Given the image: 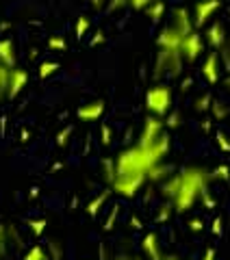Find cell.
<instances>
[{
  "instance_id": "cell-1",
  "label": "cell",
  "mask_w": 230,
  "mask_h": 260,
  "mask_svg": "<svg viewBox=\"0 0 230 260\" xmlns=\"http://www.w3.org/2000/svg\"><path fill=\"white\" fill-rule=\"evenodd\" d=\"M169 152V137L163 135L148 148L130 145L122 150L113 160V178H146L154 165L163 162V156ZM113 182V180H111Z\"/></svg>"
},
{
  "instance_id": "cell-2",
  "label": "cell",
  "mask_w": 230,
  "mask_h": 260,
  "mask_svg": "<svg viewBox=\"0 0 230 260\" xmlns=\"http://www.w3.org/2000/svg\"><path fill=\"white\" fill-rule=\"evenodd\" d=\"M209 182L211 174L207 169L191 165L163 184V195L171 200V208L176 213H187L193 208L200 195L209 191Z\"/></svg>"
},
{
  "instance_id": "cell-3",
  "label": "cell",
  "mask_w": 230,
  "mask_h": 260,
  "mask_svg": "<svg viewBox=\"0 0 230 260\" xmlns=\"http://www.w3.org/2000/svg\"><path fill=\"white\" fill-rule=\"evenodd\" d=\"M171 102H174V95H171V89L167 85H154L146 93V109L154 117L167 115L171 109Z\"/></svg>"
},
{
  "instance_id": "cell-4",
  "label": "cell",
  "mask_w": 230,
  "mask_h": 260,
  "mask_svg": "<svg viewBox=\"0 0 230 260\" xmlns=\"http://www.w3.org/2000/svg\"><path fill=\"white\" fill-rule=\"evenodd\" d=\"M204 52V42L200 37L198 30H191L189 35L183 37V44H180V56L187 61V63H193L198 61Z\"/></svg>"
},
{
  "instance_id": "cell-5",
  "label": "cell",
  "mask_w": 230,
  "mask_h": 260,
  "mask_svg": "<svg viewBox=\"0 0 230 260\" xmlns=\"http://www.w3.org/2000/svg\"><path fill=\"white\" fill-rule=\"evenodd\" d=\"M180 44H183V35L174 28V26H165L161 28L157 46L159 52H167V54H180Z\"/></svg>"
},
{
  "instance_id": "cell-6",
  "label": "cell",
  "mask_w": 230,
  "mask_h": 260,
  "mask_svg": "<svg viewBox=\"0 0 230 260\" xmlns=\"http://www.w3.org/2000/svg\"><path fill=\"white\" fill-rule=\"evenodd\" d=\"M221 7V0H200V3H195L193 7V28H202L204 24H207L213 15H215V11Z\"/></svg>"
},
{
  "instance_id": "cell-7",
  "label": "cell",
  "mask_w": 230,
  "mask_h": 260,
  "mask_svg": "<svg viewBox=\"0 0 230 260\" xmlns=\"http://www.w3.org/2000/svg\"><path fill=\"white\" fill-rule=\"evenodd\" d=\"M163 137V121L159 117L150 115L146 121H143V128H141V135H139V143L141 148H148V145H152L154 141H159Z\"/></svg>"
},
{
  "instance_id": "cell-8",
  "label": "cell",
  "mask_w": 230,
  "mask_h": 260,
  "mask_svg": "<svg viewBox=\"0 0 230 260\" xmlns=\"http://www.w3.org/2000/svg\"><path fill=\"white\" fill-rule=\"evenodd\" d=\"M146 182V178H113V182H111V189L122 195V198H135V195L141 191V186Z\"/></svg>"
},
{
  "instance_id": "cell-9",
  "label": "cell",
  "mask_w": 230,
  "mask_h": 260,
  "mask_svg": "<svg viewBox=\"0 0 230 260\" xmlns=\"http://www.w3.org/2000/svg\"><path fill=\"white\" fill-rule=\"evenodd\" d=\"M174 18H171V26H174L180 35H189L191 30H195L193 28V20H191V11L187 9V7H176L174 9Z\"/></svg>"
},
{
  "instance_id": "cell-10",
  "label": "cell",
  "mask_w": 230,
  "mask_h": 260,
  "mask_svg": "<svg viewBox=\"0 0 230 260\" xmlns=\"http://www.w3.org/2000/svg\"><path fill=\"white\" fill-rule=\"evenodd\" d=\"M26 83H28L26 70L13 68V70H11V74H9V87H7V98H9V100L18 98V95L22 93V89L26 87Z\"/></svg>"
},
{
  "instance_id": "cell-11",
  "label": "cell",
  "mask_w": 230,
  "mask_h": 260,
  "mask_svg": "<svg viewBox=\"0 0 230 260\" xmlns=\"http://www.w3.org/2000/svg\"><path fill=\"white\" fill-rule=\"evenodd\" d=\"M104 113V102L102 100H92L87 104H80V107L76 109V117L80 121H96L100 119Z\"/></svg>"
},
{
  "instance_id": "cell-12",
  "label": "cell",
  "mask_w": 230,
  "mask_h": 260,
  "mask_svg": "<svg viewBox=\"0 0 230 260\" xmlns=\"http://www.w3.org/2000/svg\"><path fill=\"white\" fill-rule=\"evenodd\" d=\"M219 65H221L219 54L209 52L207 59H204V63H202V76L207 78V83H211V85L219 83Z\"/></svg>"
},
{
  "instance_id": "cell-13",
  "label": "cell",
  "mask_w": 230,
  "mask_h": 260,
  "mask_svg": "<svg viewBox=\"0 0 230 260\" xmlns=\"http://www.w3.org/2000/svg\"><path fill=\"white\" fill-rule=\"evenodd\" d=\"M207 44L211 48H215V50H219V48H224L226 44V28L221 22H213L209 30H207Z\"/></svg>"
},
{
  "instance_id": "cell-14",
  "label": "cell",
  "mask_w": 230,
  "mask_h": 260,
  "mask_svg": "<svg viewBox=\"0 0 230 260\" xmlns=\"http://www.w3.org/2000/svg\"><path fill=\"white\" fill-rule=\"evenodd\" d=\"M141 249L148 260H161V247H159V237L157 232H148L141 241Z\"/></svg>"
},
{
  "instance_id": "cell-15",
  "label": "cell",
  "mask_w": 230,
  "mask_h": 260,
  "mask_svg": "<svg viewBox=\"0 0 230 260\" xmlns=\"http://www.w3.org/2000/svg\"><path fill=\"white\" fill-rule=\"evenodd\" d=\"M0 63L9 70L15 68V46L11 39H0Z\"/></svg>"
},
{
  "instance_id": "cell-16",
  "label": "cell",
  "mask_w": 230,
  "mask_h": 260,
  "mask_svg": "<svg viewBox=\"0 0 230 260\" xmlns=\"http://www.w3.org/2000/svg\"><path fill=\"white\" fill-rule=\"evenodd\" d=\"M106 200H109V191H102L100 195H96V198L87 204V215L89 217H98V213H100L102 206L106 204Z\"/></svg>"
},
{
  "instance_id": "cell-17",
  "label": "cell",
  "mask_w": 230,
  "mask_h": 260,
  "mask_svg": "<svg viewBox=\"0 0 230 260\" xmlns=\"http://www.w3.org/2000/svg\"><path fill=\"white\" fill-rule=\"evenodd\" d=\"M146 13H148V18H150V20L159 22L163 18V13H165V3H163V0H154V3L146 9Z\"/></svg>"
},
{
  "instance_id": "cell-18",
  "label": "cell",
  "mask_w": 230,
  "mask_h": 260,
  "mask_svg": "<svg viewBox=\"0 0 230 260\" xmlns=\"http://www.w3.org/2000/svg\"><path fill=\"white\" fill-rule=\"evenodd\" d=\"M22 260H50V258H48V254L44 251L42 245H33V247L26 251V254H24Z\"/></svg>"
},
{
  "instance_id": "cell-19",
  "label": "cell",
  "mask_w": 230,
  "mask_h": 260,
  "mask_svg": "<svg viewBox=\"0 0 230 260\" xmlns=\"http://www.w3.org/2000/svg\"><path fill=\"white\" fill-rule=\"evenodd\" d=\"M56 70H59V63L56 61H44L42 65H39L37 74H39V78H48V76H52Z\"/></svg>"
},
{
  "instance_id": "cell-20",
  "label": "cell",
  "mask_w": 230,
  "mask_h": 260,
  "mask_svg": "<svg viewBox=\"0 0 230 260\" xmlns=\"http://www.w3.org/2000/svg\"><path fill=\"white\" fill-rule=\"evenodd\" d=\"M9 74H11V70L5 68V65L0 63V98L7 95V87H9Z\"/></svg>"
},
{
  "instance_id": "cell-21",
  "label": "cell",
  "mask_w": 230,
  "mask_h": 260,
  "mask_svg": "<svg viewBox=\"0 0 230 260\" xmlns=\"http://www.w3.org/2000/svg\"><path fill=\"white\" fill-rule=\"evenodd\" d=\"M89 30V18H85V15H80V18L76 20V26H74V32H76L78 39H83L87 35Z\"/></svg>"
},
{
  "instance_id": "cell-22",
  "label": "cell",
  "mask_w": 230,
  "mask_h": 260,
  "mask_svg": "<svg viewBox=\"0 0 230 260\" xmlns=\"http://www.w3.org/2000/svg\"><path fill=\"white\" fill-rule=\"evenodd\" d=\"M48 48H50V50H56V52H63L65 48H68V42H65L61 35H52L48 39Z\"/></svg>"
},
{
  "instance_id": "cell-23",
  "label": "cell",
  "mask_w": 230,
  "mask_h": 260,
  "mask_svg": "<svg viewBox=\"0 0 230 260\" xmlns=\"http://www.w3.org/2000/svg\"><path fill=\"white\" fill-rule=\"evenodd\" d=\"M28 228L35 237H42L46 232V219H33V221H28Z\"/></svg>"
},
{
  "instance_id": "cell-24",
  "label": "cell",
  "mask_w": 230,
  "mask_h": 260,
  "mask_svg": "<svg viewBox=\"0 0 230 260\" xmlns=\"http://www.w3.org/2000/svg\"><path fill=\"white\" fill-rule=\"evenodd\" d=\"M211 111H213V115H215L219 121L228 115V107H224V104H219V102H215V100L211 102Z\"/></svg>"
},
{
  "instance_id": "cell-25",
  "label": "cell",
  "mask_w": 230,
  "mask_h": 260,
  "mask_svg": "<svg viewBox=\"0 0 230 260\" xmlns=\"http://www.w3.org/2000/svg\"><path fill=\"white\" fill-rule=\"evenodd\" d=\"M211 102H213L211 93H204L202 98H198V100H195V109H198V111H209V109H211Z\"/></svg>"
},
{
  "instance_id": "cell-26",
  "label": "cell",
  "mask_w": 230,
  "mask_h": 260,
  "mask_svg": "<svg viewBox=\"0 0 230 260\" xmlns=\"http://www.w3.org/2000/svg\"><path fill=\"white\" fill-rule=\"evenodd\" d=\"M72 130H74L72 126H65V128L61 130V133L56 135V145H59V148H63V145L70 141V135H72Z\"/></svg>"
},
{
  "instance_id": "cell-27",
  "label": "cell",
  "mask_w": 230,
  "mask_h": 260,
  "mask_svg": "<svg viewBox=\"0 0 230 260\" xmlns=\"http://www.w3.org/2000/svg\"><path fill=\"white\" fill-rule=\"evenodd\" d=\"M126 3H128V7H133L135 11H146L154 0H126Z\"/></svg>"
},
{
  "instance_id": "cell-28",
  "label": "cell",
  "mask_w": 230,
  "mask_h": 260,
  "mask_svg": "<svg viewBox=\"0 0 230 260\" xmlns=\"http://www.w3.org/2000/svg\"><path fill=\"white\" fill-rule=\"evenodd\" d=\"M213 178H221V180H228L230 178V167L228 165H219L213 169Z\"/></svg>"
},
{
  "instance_id": "cell-29",
  "label": "cell",
  "mask_w": 230,
  "mask_h": 260,
  "mask_svg": "<svg viewBox=\"0 0 230 260\" xmlns=\"http://www.w3.org/2000/svg\"><path fill=\"white\" fill-rule=\"evenodd\" d=\"M215 139H217V145H219L221 150H224V152H230V141H228V137H226L224 133H221V130H217Z\"/></svg>"
},
{
  "instance_id": "cell-30",
  "label": "cell",
  "mask_w": 230,
  "mask_h": 260,
  "mask_svg": "<svg viewBox=\"0 0 230 260\" xmlns=\"http://www.w3.org/2000/svg\"><path fill=\"white\" fill-rule=\"evenodd\" d=\"M128 3L126 0H109V3H106V9L109 11H118V9H122V7H126Z\"/></svg>"
},
{
  "instance_id": "cell-31",
  "label": "cell",
  "mask_w": 230,
  "mask_h": 260,
  "mask_svg": "<svg viewBox=\"0 0 230 260\" xmlns=\"http://www.w3.org/2000/svg\"><path fill=\"white\" fill-rule=\"evenodd\" d=\"M100 137H102L100 141H102L104 145H109V143H111V128L106 126V124H102V128H100Z\"/></svg>"
},
{
  "instance_id": "cell-32",
  "label": "cell",
  "mask_w": 230,
  "mask_h": 260,
  "mask_svg": "<svg viewBox=\"0 0 230 260\" xmlns=\"http://www.w3.org/2000/svg\"><path fill=\"white\" fill-rule=\"evenodd\" d=\"M224 230V221H221V217H215L213 219V234H221Z\"/></svg>"
},
{
  "instance_id": "cell-33",
  "label": "cell",
  "mask_w": 230,
  "mask_h": 260,
  "mask_svg": "<svg viewBox=\"0 0 230 260\" xmlns=\"http://www.w3.org/2000/svg\"><path fill=\"white\" fill-rule=\"evenodd\" d=\"M189 228H191L193 232H200L204 228V221H202V219H191V221H189Z\"/></svg>"
},
{
  "instance_id": "cell-34",
  "label": "cell",
  "mask_w": 230,
  "mask_h": 260,
  "mask_svg": "<svg viewBox=\"0 0 230 260\" xmlns=\"http://www.w3.org/2000/svg\"><path fill=\"white\" fill-rule=\"evenodd\" d=\"M221 63H224V68H226V72L230 74V50H224L221 52V59H219Z\"/></svg>"
},
{
  "instance_id": "cell-35",
  "label": "cell",
  "mask_w": 230,
  "mask_h": 260,
  "mask_svg": "<svg viewBox=\"0 0 230 260\" xmlns=\"http://www.w3.org/2000/svg\"><path fill=\"white\" fill-rule=\"evenodd\" d=\"M178 113H171V115L167 117V121H165V124H167V128H178Z\"/></svg>"
},
{
  "instance_id": "cell-36",
  "label": "cell",
  "mask_w": 230,
  "mask_h": 260,
  "mask_svg": "<svg viewBox=\"0 0 230 260\" xmlns=\"http://www.w3.org/2000/svg\"><path fill=\"white\" fill-rule=\"evenodd\" d=\"M115 217H118V208H115L113 213L109 215V219H106V225H104V230H111V228H113V221H115Z\"/></svg>"
},
{
  "instance_id": "cell-37",
  "label": "cell",
  "mask_w": 230,
  "mask_h": 260,
  "mask_svg": "<svg viewBox=\"0 0 230 260\" xmlns=\"http://www.w3.org/2000/svg\"><path fill=\"white\" fill-rule=\"evenodd\" d=\"M202 260H215V249H213V247H209L207 251H204Z\"/></svg>"
},
{
  "instance_id": "cell-38",
  "label": "cell",
  "mask_w": 230,
  "mask_h": 260,
  "mask_svg": "<svg viewBox=\"0 0 230 260\" xmlns=\"http://www.w3.org/2000/svg\"><path fill=\"white\" fill-rule=\"evenodd\" d=\"M104 42V32H96V37L92 39V46H98V44H102Z\"/></svg>"
},
{
  "instance_id": "cell-39",
  "label": "cell",
  "mask_w": 230,
  "mask_h": 260,
  "mask_svg": "<svg viewBox=\"0 0 230 260\" xmlns=\"http://www.w3.org/2000/svg\"><path fill=\"white\" fill-rule=\"evenodd\" d=\"M171 206H163V210H161V215H159V221H163V219H167L169 217V213H171V210H169Z\"/></svg>"
},
{
  "instance_id": "cell-40",
  "label": "cell",
  "mask_w": 230,
  "mask_h": 260,
  "mask_svg": "<svg viewBox=\"0 0 230 260\" xmlns=\"http://www.w3.org/2000/svg\"><path fill=\"white\" fill-rule=\"evenodd\" d=\"M104 5H106V0H92V7H94V9H102Z\"/></svg>"
},
{
  "instance_id": "cell-41",
  "label": "cell",
  "mask_w": 230,
  "mask_h": 260,
  "mask_svg": "<svg viewBox=\"0 0 230 260\" xmlns=\"http://www.w3.org/2000/svg\"><path fill=\"white\" fill-rule=\"evenodd\" d=\"M3 245H5V228L0 225V251H3Z\"/></svg>"
},
{
  "instance_id": "cell-42",
  "label": "cell",
  "mask_w": 230,
  "mask_h": 260,
  "mask_svg": "<svg viewBox=\"0 0 230 260\" xmlns=\"http://www.w3.org/2000/svg\"><path fill=\"white\" fill-rule=\"evenodd\" d=\"M130 225H133V228H137V230H139V228H141V221H139L137 217H133V219H130Z\"/></svg>"
},
{
  "instance_id": "cell-43",
  "label": "cell",
  "mask_w": 230,
  "mask_h": 260,
  "mask_svg": "<svg viewBox=\"0 0 230 260\" xmlns=\"http://www.w3.org/2000/svg\"><path fill=\"white\" fill-rule=\"evenodd\" d=\"M37 195H39V189H37V186H33V189H31V198H37Z\"/></svg>"
},
{
  "instance_id": "cell-44",
  "label": "cell",
  "mask_w": 230,
  "mask_h": 260,
  "mask_svg": "<svg viewBox=\"0 0 230 260\" xmlns=\"http://www.w3.org/2000/svg\"><path fill=\"white\" fill-rule=\"evenodd\" d=\"M161 260H178L176 256H167V258H161Z\"/></svg>"
},
{
  "instance_id": "cell-45",
  "label": "cell",
  "mask_w": 230,
  "mask_h": 260,
  "mask_svg": "<svg viewBox=\"0 0 230 260\" xmlns=\"http://www.w3.org/2000/svg\"><path fill=\"white\" fill-rule=\"evenodd\" d=\"M226 85H228V89H230V78H228V80H226Z\"/></svg>"
}]
</instances>
